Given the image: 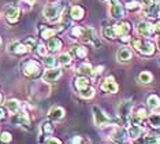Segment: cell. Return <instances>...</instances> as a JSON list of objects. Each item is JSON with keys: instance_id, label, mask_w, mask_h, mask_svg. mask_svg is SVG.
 Instances as JSON below:
<instances>
[{"instance_id": "1", "label": "cell", "mask_w": 160, "mask_h": 144, "mask_svg": "<svg viewBox=\"0 0 160 144\" xmlns=\"http://www.w3.org/2000/svg\"><path fill=\"white\" fill-rule=\"evenodd\" d=\"M132 109H133V100L127 99L122 100L119 103L118 109H116V121H118L119 126H127L130 117H132Z\"/></svg>"}, {"instance_id": "2", "label": "cell", "mask_w": 160, "mask_h": 144, "mask_svg": "<svg viewBox=\"0 0 160 144\" xmlns=\"http://www.w3.org/2000/svg\"><path fill=\"white\" fill-rule=\"evenodd\" d=\"M64 10V2H56V3H49L44 7L42 10V15L45 19L51 22H56L60 19L62 13Z\"/></svg>"}, {"instance_id": "3", "label": "cell", "mask_w": 160, "mask_h": 144, "mask_svg": "<svg viewBox=\"0 0 160 144\" xmlns=\"http://www.w3.org/2000/svg\"><path fill=\"white\" fill-rule=\"evenodd\" d=\"M22 73L26 78L36 80L41 76V66L34 59H28L22 63Z\"/></svg>"}, {"instance_id": "4", "label": "cell", "mask_w": 160, "mask_h": 144, "mask_svg": "<svg viewBox=\"0 0 160 144\" xmlns=\"http://www.w3.org/2000/svg\"><path fill=\"white\" fill-rule=\"evenodd\" d=\"M133 48L137 51L138 54L144 55V56H151L155 52V45L152 41L149 40H141V39H136L132 41Z\"/></svg>"}, {"instance_id": "5", "label": "cell", "mask_w": 160, "mask_h": 144, "mask_svg": "<svg viewBox=\"0 0 160 144\" xmlns=\"http://www.w3.org/2000/svg\"><path fill=\"white\" fill-rule=\"evenodd\" d=\"M93 111V121H94V125L99 128H103V126H110L111 124V118L107 113L104 111L101 107L99 106H93L92 109Z\"/></svg>"}, {"instance_id": "6", "label": "cell", "mask_w": 160, "mask_h": 144, "mask_svg": "<svg viewBox=\"0 0 160 144\" xmlns=\"http://www.w3.org/2000/svg\"><path fill=\"white\" fill-rule=\"evenodd\" d=\"M79 40H82V43H85V44H93L96 48H100V45H101L100 40L97 37V32L90 26L82 29V35H81V39Z\"/></svg>"}, {"instance_id": "7", "label": "cell", "mask_w": 160, "mask_h": 144, "mask_svg": "<svg viewBox=\"0 0 160 144\" xmlns=\"http://www.w3.org/2000/svg\"><path fill=\"white\" fill-rule=\"evenodd\" d=\"M7 52L11 54V55H17V56H21V55H25L28 52H30L29 51V48L25 45L23 41H18V40H14L7 45Z\"/></svg>"}, {"instance_id": "8", "label": "cell", "mask_w": 160, "mask_h": 144, "mask_svg": "<svg viewBox=\"0 0 160 144\" xmlns=\"http://www.w3.org/2000/svg\"><path fill=\"white\" fill-rule=\"evenodd\" d=\"M63 74V70L60 67H48V70H45L44 73H42V81H45V83H55L58 81Z\"/></svg>"}, {"instance_id": "9", "label": "cell", "mask_w": 160, "mask_h": 144, "mask_svg": "<svg viewBox=\"0 0 160 144\" xmlns=\"http://www.w3.org/2000/svg\"><path fill=\"white\" fill-rule=\"evenodd\" d=\"M21 17V8L18 6H7L4 8V18L8 24H15Z\"/></svg>"}, {"instance_id": "10", "label": "cell", "mask_w": 160, "mask_h": 144, "mask_svg": "<svg viewBox=\"0 0 160 144\" xmlns=\"http://www.w3.org/2000/svg\"><path fill=\"white\" fill-rule=\"evenodd\" d=\"M11 122H12L14 125H17V126H22V128H26V129L30 128V118H29V115H28L26 111L12 114Z\"/></svg>"}, {"instance_id": "11", "label": "cell", "mask_w": 160, "mask_h": 144, "mask_svg": "<svg viewBox=\"0 0 160 144\" xmlns=\"http://www.w3.org/2000/svg\"><path fill=\"white\" fill-rule=\"evenodd\" d=\"M127 137H129V133H127V129H125V126L114 128L110 135V139L114 143H125Z\"/></svg>"}, {"instance_id": "12", "label": "cell", "mask_w": 160, "mask_h": 144, "mask_svg": "<svg viewBox=\"0 0 160 144\" xmlns=\"http://www.w3.org/2000/svg\"><path fill=\"white\" fill-rule=\"evenodd\" d=\"M112 29H114L116 37H122V36H126L132 32V25L129 21H121L118 24L112 25Z\"/></svg>"}, {"instance_id": "13", "label": "cell", "mask_w": 160, "mask_h": 144, "mask_svg": "<svg viewBox=\"0 0 160 144\" xmlns=\"http://www.w3.org/2000/svg\"><path fill=\"white\" fill-rule=\"evenodd\" d=\"M123 13H125V7H123L118 0L110 3V15L114 19H122L123 18Z\"/></svg>"}, {"instance_id": "14", "label": "cell", "mask_w": 160, "mask_h": 144, "mask_svg": "<svg viewBox=\"0 0 160 144\" xmlns=\"http://www.w3.org/2000/svg\"><path fill=\"white\" fill-rule=\"evenodd\" d=\"M155 32V25H152L151 22L148 21H141L137 24V33L140 36H144V37H147V36L152 35V33Z\"/></svg>"}, {"instance_id": "15", "label": "cell", "mask_w": 160, "mask_h": 144, "mask_svg": "<svg viewBox=\"0 0 160 144\" xmlns=\"http://www.w3.org/2000/svg\"><path fill=\"white\" fill-rule=\"evenodd\" d=\"M118 89H119V85L115 83V80L112 77H108V78H105L101 83V91L107 92V93H116Z\"/></svg>"}, {"instance_id": "16", "label": "cell", "mask_w": 160, "mask_h": 144, "mask_svg": "<svg viewBox=\"0 0 160 144\" xmlns=\"http://www.w3.org/2000/svg\"><path fill=\"white\" fill-rule=\"evenodd\" d=\"M127 133H129L130 139H138L141 135L144 133V126L140 122H133L129 125V129H127Z\"/></svg>"}, {"instance_id": "17", "label": "cell", "mask_w": 160, "mask_h": 144, "mask_svg": "<svg viewBox=\"0 0 160 144\" xmlns=\"http://www.w3.org/2000/svg\"><path fill=\"white\" fill-rule=\"evenodd\" d=\"M116 58H118V61L121 63H126V62H129L133 58V52L129 47H121L118 54H116Z\"/></svg>"}, {"instance_id": "18", "label": "cell", "mask_w": 160, "mask_h": 144, "mask_svg": "<svg viewBox=\"0 0 160 144\" xmlns=\"http://www.w3.org/2000/svg\"><path fill=\"white\" fill-rule=\"evenodd\" d=\"M66 115V111H64V109H62L59 106H55L52 107V109L48 111V118L52 121H62Z\"/></svg>"}, {"instance_id": "19", "label": "cell", "mask_w": 160, "mask_h": 144, "mask_svg": "<svg viewBox=\"0 0 160 144\" xmlns=\"http://www.w3.org/2000/svg\"><path fill=\"white\" fill-rule=\"evenodd\" d=\"M4 106H6V110L10 114H15L21 110V102L17 100V99H8V100L4 103Z\"/></svg>"}, {"instance_id": "20", "label": "cell", "mask_w": 160, "mask_h": 144, "mask_svg": "<svg viewBox=\"0 0 160 144\" xmlns=\"http://www.w3.org/2000/svg\"><path fill=\"white\" fill-rule=\"evenodd\" d=\"M83 15H85V11H83L82 7L79 6H72L70 8V18L74 21H81Z\"/></svg>"}, {"instance_id": "21", "label": "cell", "mask_w": 160, "mask_h": 144, "mask_svg": "<svg viewBox=\"0 0 160 144\" xmlns=\"http://www.w3.org/2000/svg\"><path fill=\"white\" fill-rule=\"evenodd\" d=\"M58 32H59L58 29H53V28H49V26H41L40 28V36H41L44 40H48L51 37H53Z\"/></svg>"}, {"instance_id": "22", "label": "cell", "mask_w": 160, "mask_h": 144, "mask_svg": "<svg viewBox=\"0 0 160 144\" xmlns=\"http://www.w3.org/2000/svg\"><path fill=\"white\" fill-rule=\"evenodd\" d=\"M62 45H63V43H62V40L56 39L55 36L53 37L48 39V41H47V48H48V51H59Z\"/></svg>"}, {"instance_id": "23", "label": "cell", "mask_w": 160, "mask_h": 144, "mask_svg": "<svg viewBox=\"0 0 160 144\" xmlns=\"http://www.w3.org/2000/svg\"><path fill=\"white\" fill-rule=\"evenodd\" d=\"M40 133L42 136H45V137H48L53 133V125L51 124V121H44V122L41 124V126H40Z\"/></svg>"}, {"instance_id": "24", "label": "cell", "mask_w": 160, "mask_h": 144, "mask_svg": "<svg viewBox=\"0 0 160 144\" xmlns=\"http://www.w3.org/2000/svg\"><path fill=\"white\" fill-rule=\"evenodd\" d=\"M93 66L88 63V62H85V63H81L79 65V67H78V73L81 76H93Z\"/></svg>"}, {"instance_id": "25", "label": "cell", "mask_w": 160, "mask_h": 144, "mask_svg": "<svg viewBox=\"0 0 160 144\" xmlns=\"http://www.w3.org/2000/svg\"><path fill=\"white\" fill-rule=\"evenodd\" d=\"M144 14H145V17H158L159 15V4L153 2L149 7L144 8Z\"/></svg>"}, {"instance_id": "26", "label": "cell", "mask_w": 160, "mask_h": 144, "mask_svg": "<svg viewBox=\"0 0 160 144\" xmlns=\"http://www.w3.org/2000/svg\"><path fill=\"white\" fill-rule=\"evenodd\" d=\"M125 8L129 11V13H138V11L141 10V3L138 2V0H129V2L126 3Z\"/></svg>"}, {"instance_id": "27", "label": "cell", "mask_w": 160, "mask_h": 144, "mask_svg": "<svg viewBox=\"0 0 160 144\" xmlns=\"http://www.w3.org/2000/svg\"><path fill=\"white\" fill-rule=\"evenodd\" d=\"M147 106L152 110L158 109V107L160 106V98L156 96V95H149L147 98Z\"/></svg>"}, {"instance_id": "28", "label": "cell", "mask_w": 160, "mask_h": 144, "mask_svg": "<svg viewBox=\"0 0 160 144\" xmlns=\"http://www.w3.org/2000/svg\"><path fill=\"white\" fill-rule=\"evenodd\" d=\"M101 33H103V37L107 39V40H110V41H112V40L116 39V35H115L112 26H104L103 29H101Z\"/></svg>"}, {"instance_id": "29", "label": "cell", "mask_w": 160, "mask_h": 144, "mask_svg": "<svg viewBox=\"0 0 160 144\" xmlns=\"http://www.w3.org/2000/svg\"><path fill=\"white\" fill-rule=\"evenodd\" d=\"M79 96L83 99H92L94 96V88L93 87H86L83 89H79Z\"/></svg>"}, {"instance_id": "30", "label": "cell", "mask_w": 160, "mask_h": 144, "mask_svg": "<svg viewBox=\"0 0 160 144\" xmlns=\"http://www.w3.org/2000/svg\"><path fill=\"white\" fill-rule=\"evenodd\" d=\"M149 125L152 128H160V113H153L148 117Z\"/></svg>"}, {"instance_id": "31", "label": "cell", "mask_w": 160, "mask_h": 144, "mask_svg": "<svg viewBox=\"0 0 160 144\" xmlns=\"http://www.w3.org/2000/svg\"><path fill=\"white\" fill-rule=\"evenodd\" d=\"M75 87H77V89H83V88L89 87V80L86 78V76H81L78 77L77 80H75Z\"/></svg>"}, {"instance_id": "32", "label": "cell", "mask_w": 160, "mask_h": 144, "mask_svg": "<svg viewBox=\"0 0 160 144\" xmlns=\"http://www.w3.org/2000/svg\"><path fill=\"white\" fill-rule=\"evenodd\" d=\"M71 61H72L71 55H70V54H67V52L60 54L59 56H58V62H59L62 66H68V65L71 63Z\"/></svg>"}, {"instance_id": "33", "label": "cell", "mask_w": 160, "mask_h": 144, "mask_svg": "<svg viewBox=\"0 0 160 144\" xmlns=\"http://www.w3.org/2000/svg\"><path fill=\"white\" fill-rule=\"evenodd\" d=\"M138 80H140V83H142V84H149V83H152V80H153V76H152V73H149V72H141L140 76H138Z\"/></svg>"}, {"instance_id": "34", "label": "cell", "mask_w": 160, "mask_h": 144, "mask_svg": "<svg viewBox=\"0 0 160 144\" xmlns=\"http://www.w3.org/2000/svg\"><path fill=\"white\" fill-rule=\"evenodd\" d=\"M82 26H72L71 30H70V39L72 40H77V39H81V35H82Z\"/></svg>"}, {"instance_id": "35", "label": "cell", "mask_w": 160, "mask_h": 144, "mask_svg": "<svg viewBox=\"0 0 160 144\" xmlns=\"http://www.w3.org/2000/svg\"><path fill=\"white\" fill-rule=\"evenodd\" d=\"M36 52H37L38 56H47L48 55V48L47 45H44L42 43H37V45H36Z\"/></svg>"}, {"instance_id": "36", "label": "cell", "mask_w": 160, "mask_h": 144, "mask_svg": "<svg viewBox=\"0 0 160 144\" xmlns=\"http://www.w3.org/2000/svg\"><path fill=\"white\" fill-rule=\"evenodd\" d=\"M74 54L77 55L78 58H85L88 55V48L83 47V45H78V47H74Z\"/></svg>"}, {"instance_id": "37", "label": "cell", "mask_w": 160, "mask_h": 144, "mask_svg": "<svg viewBox=\"0 0 160 144\" xmlns=\"http://www.w3.org/2000/svg\"><path fill=\"white\" fill-rule=\"evenodd\" d=\"M23 43H25V45L29 48V51H30V52H32L33 50H36V45H37V41H36L34 37H28V39H25Z\"/></svg>"}, {"instance_id": "38", "label": "cell", "mask_w": 160, "mask_h": 144, "mask_svg": "<svg viewBox=\"0 0 160 144\" xmlns=\"http://www.w3.org/2000/svg\"><path fill=\"white\" fill-rule=\"evenodd\" d=\"M55 63H56V58L55 56H49V55L44 56V65L47 66V67H53Z\"/></svg>"}, {"instance_id": "39", "label": "cell", "mask_w": 160, "mask_h": 144, "mask_svg": "<svg viewBox=\"0 0 160 144\" xmlns=\"http://www.w3.org/2000/svg\"><path fill=\"white\" fill-rule=\"evenodd\" d=\"M144 141L145 143H155V144H160V137L159 136H155V135H148L144 137Z\"/></svg>"}, {"instance_id": "40", "label": "cell", "mask_w": 160, "mask_h": 144, "mask_svg": "<svg viewBox=\"0 0 160 144\" xmlns=\"http://www.w3.org/2000/svg\"><path fill=\"white\" fill-rule=\"evenodd\" d=\"M12 140V136L10 132H2L0 133V143H10Z\"/></svg>"}, {"instance_id": "41", "label": "cell", "mask_w": 160, "mask_h": 144, "mask_svg": "<svg viewBox=\"0 0 160 144\" xmlns=\"http://www.w3.org/2000/svg\"><path fill=\"white\" fill-rule=\"evenodd\" d=\"M147 110L142 109V107H140V109L137 110V113H136V120L138 121H141V120H144V118H147Z\"/></svg>"}, {"instance_id": "42", "label": "cell", "mask_w": 160, "mask_h": 144, "mask_svg": "<svg viewBox=\"0 0 160 144\" xmlns=\"http://www.w3.org/2000/svg\"><path fill=\"white\" fill-rule=\"evenodd\" d=\"M83 141H89V140H85L82 137V136H75V137H72L70 140V143H74V144H77V143H83Z\"/></svg>"}, {"instance_id": "43", "label": "cell", "mask_w": 160, "mask_h": 144, "mask_svg": "<svg viewBox=\"0 0 160 144\" xmlns=\"http://www.w3.org/2000/svg\"><path fill=\"white\" fill-rule=\"evenodd\" d=\"M45 143H56V144H60L62 141L59 139H56V137H52V136H48V137H45V140H44Z\"/></svg>"}, {"instance_id": "44", "label": "cell", "mask_w": 160, "mask_h": 144, "mask_svg": "<svg viewBox=\"0 0 160 144\" xmlns=\"http://www.w3.org/2000/svg\"><path fill=\"white\" fill-rule=\"evenodd\" d=\"M138 2L141 3V7H142V8H147V7H149L152 3H153V0H138Z\"/></svg>"}, {"instance_id": "45", "label": "cell", "mask_w": 160, "mask_h": 144, "mask_svg": "<svg viewBox=\"0 0 160 144\" xmlns=\"http://www.w3.org/2000/svg\"><path fill=\"white\" fill-rule=\"evenodd\" d=\"M6 115H7V114H6V110L3 109V107H0V120H4Z\"/></svg>"}, {"instance_id": "46", "label": "cell", "mask_w": 160, "mask_h": 144, "mask_svg": "<svg viewBox=\"0 0 160 144\" xmlns=\"http://www.w3.org/2000/svg\"><path fill=\"white\" fill-rule=\"evenodd\" d=\"M155 32L156 33H160V22H158V24L155 25Z\"/></svg>"}, {"instance_id": "47", "label": "cell", "mask_w": 160, "mask_h": 144, "mask_svg": "<svg viewBox=\"0 0 160 144\" xmlns=\"http://www.w3.org/2000/svg\"><path fill=\"white\" fill-rule=\"evenodd\" d=\"M156 43H158V47L160 50V33H158V37H156Z\"/></svg>"}, {"instance_id": "48", "label": "cell", "mask_w": 160, "mask_h": 144, "mask_svg": "<svg viewBox=\"0 0 160 144\" xmlns=\"http://www.w3.org/2000/svg\"><path fill=\"white\" fill-rule=\"evenodd\" d=\"M23 2H25V3H28L29 6H32V4H33V3L36 2V0H23Z\"/></svg>"}, {"instance_id": "49", "label": "cell", "mask_w": 160, "mask_h": 144, "mask_svg": "<svg viewBox=\"0 0 160 144\" xmlns=\"http://www.w3.org/2000/svg\"><path fill=\"white\" fill-rule=\"evenodd\" d=\"M100 2H103V3H111V2H114V0H100Z\"/></svg>"}, {"instance_id": "50", "label": "cell", "mask_w": 160, "mask_h": 144, "mask_svg": "<svg viewBox=\"0 0 160 144\" xmlns=\"http://www.w3.org/2000/svg\"><path fill=\"white\" fill-rule=\"evenodd\" d=\"M3 103V95H2V92H0V104Z\"/></svg>"}, {"instance_id": "51", "label": "cell", "mask_w": 160, "mask_h": 144, "mask_svg": "<svg viewBox=\"0 0 160 144\" xmlns=\"http://www.w3.org/2000/svg\"><path fill=\"white\" fill-rule=\"evenodd\" d=\"M2 44H3V40H2V37H0V48H2Z\"/></svg>"}, {"instance_id": "52", "label": "cell", "mask_w": 160, "mask_h": 144, "mask_svg": "<svg viewBox=\"0 0 160 144\" xmlns=\"http://www.w3.org/2000/svg\"><path fill=\"white\" fill-rule=\"evenodd\" d=\"M159 15H160V6H159Z\"/></svg>"}]
</instances>
